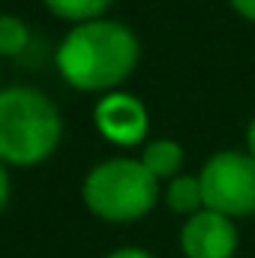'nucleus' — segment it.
I'll return each instance as SVG.
<instances>
[{
    "mask_svg": "<svg viewBox=\"0 0 255 258\" xmlns=\"http://www.w3.org/2000/svg\"><path fill=\"white\" fill-rule=\"evenodd\" d=\"M138 63V39L120 21H81L57 48V69L75 90H111Z\"/></svg>",
    "mask_w": 255,
    "mask_h": 258,
    "instance_id": "f257e3e1",
    "label": "nucleus"
},
{
    "mask_svg": "<svg viewBox=\"0 0 255 258\" xmlns=\"http://www.w3.org/2000/svg\"><path fill=\"white\" fill-rule=\"evenodd\" d=\"M63 135L57 105L33 87L0 90V162L36 165L48 159Z\"/></svg>",
    "mask_w": 255,
    "mask_h": 258,
    "instance_id": "f03ea898",
    "label": "nucleus"
},
{
    "mask_svg": "<svg viewBox=\"0 0 255 258\" xmlns=\"http://www.w3.org/2000/svg\"><path fill=\"white\" fill-rule=\"evenodd\" d=\"M84 204L105 222H135L147 216L159 198V180L141 159H105L84 177Z\"/></svg>",
    "mask_w": 255,
    "mask_h": 258,
    "instance_id": "7ed1b4c3",
    "label": "nucleus"
},
{
    "mask_svg": "<svg viewBox=\"0 0 255 258\" xmlns=\"http://www.w3.org/2000/svg\"><path fill=\"white\" fill-rule=\"evenodd\" d=\"M204 207L225 213L231 219L255 213V156L240 150H219L213 153L201 174Z\"/></svg>",
    "mask_w": 255,
    "mask_h": 258,
    "instance_id": "20e7f679",
    "label": "nucleus"
},
{
    "mask_svg": "<svg viewBox=\"0 0 255 258\" xmlns=\"http://www.w3.org/2000/svg\"><path fill=\"white\" fill-rule=\"evenodd\" d=\"M237 243L240 234L234 219L207 207L186 216L180 228V249L186 258H234Z\"/></svg>",
    "mask_w": 255,
    "mask_h": 258,
    "instance_id": "39448f33",
    "label": "nucleus"
},
{
    "mask_svg": "<svg viewBox=\"0 0 255 258\" xmlns=\"http://www.w3.org/2000/svg\"><path fill=\"white\" fill-rule=\"evenodd\" d=\"M93 117H96V129L108 141L123 144V147L138 144L147 135V111L129 93H108V96H102L96 111H93Z\"/></svg>",
    "mask_w": 255,
    "mask_h": 258,
    "instance_id": "423d86ee",
    "label": "nucleus"
},
{
    "mask_svg": "<svg viewBox=\"0 0 255 258\" xmlns=\"http://www.w3.org/2000/svg\"><path fill=\"white\" fill-rule=\"evenodd\" d=\"M141 165L156 177V180H171L177 177L180 165H183V147L171 138H156L144 147L141 153Z\"/></svg>",
    "mask_w": 255,
    "mask_h": 258,
    "instance_id": "0eeeda50",
    "label": "nucleus"
},
{
    "mask_svg": "<svg viewBox=\"0 0 255 258\" xmlns=\"http://www.w3.org/2000/svg\"><path fill=\"white\" fill-rule=\"evenodd\" d=\"M165 204H168L174 213H186V216L204 210L201 180H198V177H186V174L171 177V183H168V189H165Z\"/></svg>",
    "mask_w": 255,
    "mask_h": 258,
    "instance_id": "6e6552de",
    "label": "nucleus"
},
{
    "mask_svg": "<svg viewBox=\"0 0 255 258\" xmlns=\"http://www.w3.org/2000/svg\"><path fill=\"white\" fill-rule=\"evenodd\" d=\"M57 18L66 21H96L114 0H42Z\"/></svg>",
    "mask_w": 255,
    "mask_h": 258,
    "instance_id": "1a4fd4ad",
    "label": "nucleus"
},
{
    "mask_svg": "<svg viewBox=\"0 0 255 258\" xmlns=\"http://www.w3.org/2000/svg\"><path fill=\"white\" fill-rule=\"evenodd\" d=\"M30 42V30L18 15H0V54L3 57H15L27 48Z\"/></svg>",
    "mask_w": 255,
    "mask_h": 258,
    "instance_id": "9d476101",
    "label": "nucleus"
},
{
    "mask_svg": "<svg viewBox=\"0 0 255 258\" xmlns=\"http://www.w3.org/2000/svg\"><path fill=\"white\" fill-rule=\"evenodd\" d=\"M231 6H234L237 15H243L246 21H255V0H231Z\"/></svg>",
    "mask_w": 255,
    "mask_h": 258,
    "instance_id": "9b49d317",
    "label": "nucleus"
},
{
    "mask_svg": "<svg viewBox=\"0 0 255 258\" xmlns=\"http://www.w3.org/2000/svg\"><path fill=\"white\" fill-rule=\"evenodd\" d=\"M105 258H153V255L138 249V246H123V249H114L111 255H105Z\"/></svg>",
    "mask_w": 255,
    "mask_h": 258,
    "instance_id": "f8f14e48",
    "label": "nucleus"
},
{
    "mask_svg": "<svg viewBox=\"0 0 255 258\" xmlns=\"http://www.w3.org/2000/svg\"><path fill=\"white\" fill-rule=\"evenodd\" d=\"M6 201H9V174H6V168L0 162V210L6 207Z\"/></svg>",
    "mask_w": 255,
    "mask_h": 258,
    "instance_id": "ddd939ff",
    "label": "nucleus"
},
{
    "mask_svg": "<svg viewBox=\"0 0 255 258\" xmlns=\"http://www.w3.org/2000/svg\"><path fill=\"white\" fill-rule=\"evenodd\" d=\"M246 144H249L246 153H252L255 156V117H252V123H249V129H246Z\"/></svg>",
    "mask_w": 255,
    "mask_h": 258,
    "instance_id": "4468645a",
    "label": "nucleus"
}]
</instances>
